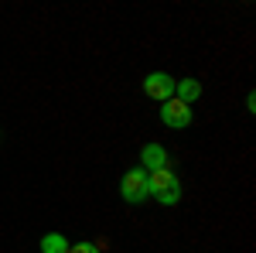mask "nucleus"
<instances>
[{"mask_svg":"<svg viewBox=\"0 0 256 253\" xmlns=\"http://www.w3.org/2000/svg\"><path fill=\"white\" fill-rule=\"evenodd\" d=\"M147 188L160 205H178L181 202V178L171 164H164L158 171H147Z\"/></svg>","mask_w":256,"mask_h":253,"instance_id":"nucleus-1","label":"nucleus"},{"mask_svg":"<svg viewBox=\"0 0 256 253\" xmlns=\"http://www.w3.org/2000/svg\"><path fill=\"white\" fill-rule=\"evenodd\" d=\"M120 195H123V202H130V205H140L144 198H150L147 171H144V168H130L126 175L120 178Z\"/></svg>","mask_w":256,"mask_h":253,"instance_id":"nucleus-2","label":"nucleus"},{"mask_svg":"<svg viewBox=\"0 0 256 253\" xmlns=\"http://www.w3.org/2000/svg\"><path fill=\"white\" fill-rule=\"evenodd\" d=\"M174 76H168V72H150V76L144 79V93L150 99H158V103H168V99H174Z\"/></svg>","mask_w":256,"mask_h":253,"instance_id":"nucleus-3","label":"nucleus"},{"mask_svg":"<svg viewBox=\"0 0 256 253\" xmlns=\"http://www.w3.org/2000/svg\"><path fill=\"white\" fill-rule=\"evenodd\" d=\"M160 120L171 130H184L192 123V106H184L181 99H168V103H160Z\"/></svg>","mask_w":256,"mask_h":253,"instance_id":"nucleus-4","label":"nucleus"},{"mask_svg":"<svg viewBox=\"0 0 256 253\" xmlns=\"http://www.w3.org/2000/svg\"><path fill=\"white\" fill-rule=\"evenodd\" d=\"M168 164V151L160 147V144H144V151H140V168L144 171H158Z\"/></svg>","mask_w":256,"mask_h":253,"instance_id":"nucleus-5","label":"nucleus"},{"mask_svg":"<svg viewBox=\"0 0 256 253\" xmlns=\"http://www.w3.org/2000/svg\"><path fill=\"white\" fill-rule=\"evenodd\" d=\"M198 96H202V82L198 79H181V82H174V99H181L184 106H192Z\"/></svg>","mask_w":256,"mask_h":253,"instance_id":"nucleus-6","label":"nucleus"},{"mask_svg":"<svg viewBox=\"0 0 256 253\" xmlns=\"http://www.w3.org/2000/svg\"><path fill=\"white\" fill-rule=\"evenodd\" d=\"M68 246H72V243L62 233H44L41 236V253H68Z\"/></svg>","mask_w":256,"mask_h":253,"instance_id":"nucleus-7","label":"nucleus"},{"mask_svg":"<svg viewBox=\"0 0 256 253\" xmlns=\"http://www.w3.org/2000/svg\"><path fill=\"white\" fill-rule=\"evenodd\" d=\"M68 253H99V246H96V243H72Z\"/></svg>","mask_w":256,"mask_h":253,"instance_id":"nucleus-8","label":"nucleus"}]
</instances>
